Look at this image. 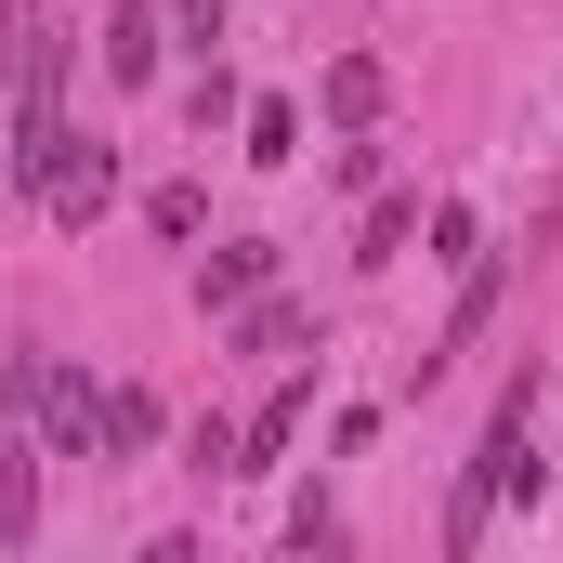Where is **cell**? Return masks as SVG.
<instances>
[{"mask_svg": "<svg viewBox=\"0 0 563 563\" xmlns=\"http://www.w3.org/2000/svg\"><path fill=\"white\" fill-rule=\"evenodd\" d=\"M380 106H394V66H380V53H341V66H328V119H341V132H367Z\"/></svg>", "mask_w": 563, "mask_h": 563, "instance_id": "277c9868", "label": "cell"}, {"mask_svg": "<svg viewBox=\"0 0 563 563\" xmlns=\"http://www.w3.org/2000/svg\"><path fill=\"white\" fill-rule=\"evenodd\" d=\"M26 394H40V432H53V459H92V445H106V394H92L79 367H53V354H40V367H26Z\"/></svg>", "mask_w": 563, "mask_h": 563, "instance_id": "3957f363", "label": "cell"}, {"mask_svg": "<svg viewBox=\"0 0 563 563\" xmlns=\"http://www.w3.org/2000/svg\"><path fill=\"white\" fill-rule=\"evenodd\" d=\"M250 157H301V119L288 106H250Z\"/></svg>", "mask_w": 563, "mask_h": 563, "instance_id": "ba28073f", "label": "cell"}, {"mask_svg": "<svg viewBox=\"0 0 563 563\" xmlns=\"http://www.w3.org/2000/svg\"><path fill=\"white\" fill-rule=\"evenodd\" d=\"M263 276H276V250H263V236H250V250H210V263H197V301H210V314H236V301H263Z\"/></svg>", "mask_w": 563, "mask_h": 563, "instance_id": "5b68a950", "label": "cell"}, {"mask_svg": "<svg viewBox=\"0 0 563 563\" xmlns=\"http://www.w3.org/2000/svg\"><path fill=\"white\" fill-rule=\"evenodd\" d=\"M26 184H40L53 223H106V197H119V144H106V132H53Z\"/></svg>", "mask_w": 563, "mask_h": 563, "instance_id": "7a4b0ae2", "label": "cell"}, {"mask_svg": "<svg viewBox=\"0 0 563 563\" xmlns=\"http://www.w3.org/2000/svg\"><path fill=\"white\" fill-rule=\"evenodd\" d=\"M144 66H157V0H119V13H106V79L132 92Z\"/></svg>", "mask_w": 563, "mask_h": 563, "instance_id": "8992f818", "label": "cell"}, {"mask_svg": "<svg viewBox=\"0 0 563 563\" xmlns=\"http://www.w3.org/2000/svg\"><path fill=\"white\" fill-rule=\"evenodd\" d=\"M184 26H197V40H223V0H184Z\"/></svg>", "mask_w": 563, "mask_h": 563, "instance_id": "9c48e42d", "label": "cell"}, {"mask_svg": "<svg viewBox=\"0 0 563 563\" xmlns=\"http://www.w3.org/2000/svg\"><path fill=\"white\" fill-rule=\"evenodd\" d=\"M498 498H538V380H511V394H498L485 459H472V485H459V511H445V551H485Z\"/></svg>", "mask_w": 563, "mask_h": 563, "instance_id": "6da1fadb", "label": "cell"}, {"mask_svg": "<svg viewBox=\"0 0 563 563\" xmlns=\"http://www.w3.org/2000/svg\"><path fill=\"white\" fill-rule=\"evenodd\" d=\"M144 432H157V394L119 380V394H106V445H144Z\"/></svg>", "mask_w": 563, "mask_h": 563, "instance_id": "52a82bcc", "label": "cell"}]
</instances>
